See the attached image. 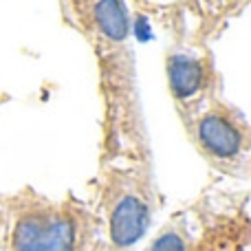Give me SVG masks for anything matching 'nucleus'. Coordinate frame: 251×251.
<instances>
[{
  "instance_id": "1",
  "label": "nucleus",
  "mask_w": 251,
  "mask_h": 251,
  "mask_svg": "<svg viewBox=\"0 0 251 251\" xmlns=\"http://www.w3.org/2000/svg\"><path fill=\"white\" fill-rule=\"evenodd\" d=\"M64 22L86 42L97 73L100 161L152 154L137 77L132 16L126 0H57Z\"/></svg>"
},
{
  "instance_id": "2",
  "label": "nucleus",
  "mask_w": 251,
  "mask_h": 251,
  "mask_svg": "<svg viewBox=\"0 0 251 251\" xmlns=\"http://www.w3.org/2000/svg\"><path fill=\"white\" fill-rule=\"evenodd\" d=\"M0 251H104L88 201L31 185L0 192Z\"/></svg>"
},
{
  "instance_id": "3",
  "label": "nucleus",
  "mask_w": 251,
  "mask_h": 251,
  "mask_svg": "<svg viewBox=\"0 0 251 251\" xmlns=\"http://www.w3.org/2000/svg\"><path fill=\"white\" fill-rule=\"evenodd\" d=\"M104 251H130L146 238L161 205L152 154L97 161L88 196Z\"/></svg>"
},
{
  "instance_id": "4",
  "label": "nucleus",
  "mask_w": 251,
  "mask_h": 251,
  "mask_svg": "<svg viewBox=\"0 0 251 251\" xmlns=\"http://www.w3.org/2000/svg\"><path fill=\"white\" fill-rule=\"evenodd\" d=\"M185 139L196 154L221 176L247 178L251 172V126L236 104L216 95L190 117L181 119Z\"/></svg>"
},
{
  "instance_id": "5",
  "label": "nucleus",
  "mask_w": 251,
  "mask_h": 251,
  "mask_svg": "<svg viewBox=\"0 0 251 251\" xmlns=\"http://www.w3.org/2000/svg\"><path fill=\"white\" fill-rule=\"evenodd\" d=\"M163 73L178 122L196 113L212 97L225 93V79L212 47L170 44L163 55Z\"/></svg>"
},
{
  "instance_id": "6",
  "label": "nucleus",
  "mask_w": 251,
  "mask_h": 251,
  "mask_svg": "<svg viewBox=\"0 0 251 251\" xmlns=\"http://www.w3.org/2000/svg\"><path fill=\"white\" fill-rule=\"evenodd\" d=\"M249 0H174L148 2V16L168 31L170 44L212 47L229 25L247 9Z\"/></svg>"
}]
</instances>
